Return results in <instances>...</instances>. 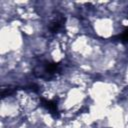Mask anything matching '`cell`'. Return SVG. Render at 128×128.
Instances as JSON below:
<instances>
[{"label": "cell", "instance_id": "277c9868", "mask_svg": "<svg viewBox=\"0 0 128 128\" xmlns=\"http://www.w3.org/2000/svg\"><path fill=\"white\" fill-rule=\"evenodd\" d=\"M118 38H119V40L122 41V42H128V29L125 30L121 35H119Z\"/></svg>", "mask_w": 128, "mask_h": 128}, {"label": "cell", "instance_id": "3957f363", "mask_svg": "<svg viewBox=\"0 0 128 128\" xmlns=\"http://www.w3.org/2000/svg\"><path fill=\"white\" fill-rule=\"evenodd\" d=\"M64 21H65V19H64L63 17H59V18L55 19L54 21H52L51 24H50V26H49L50 31H52V32H54V33L60 31V30L63 28Z\"/></svg>", "mask_w": 128, "mask_h": 128}, {"label": "cell", "instance_id": "7a4b0ae2", "mask_svg": "<svg viewBox=\"0 0 128 128\" xmlns=\"http://www.w3.org/2000/svg\"><path fill=\"white\" fill-rule=\"evenodd\" d=\"M41 103H42V106L45 107L54 118L59 117V111H58V108H57V103L55 101L46 100L44 98H41Z\"/></svg>", "mask_w": 128, "mask_h": 128}, {"label": "cell", "instance_id": "6da1fadb", "mask_svg": "<svg viewBox=\"0 0 128 128\" xmlns=\"http://www.w3.org/2000/svg\"><path fill=\"white\" fill-rule=\"evenodd\" d=\"M60 72V65L59 63H54V62H43L42 64H40L39 66H37V68H35L34 73L40 77V78H44V79H50L54 76H56L57 73Z\"/></svg>", "mask_w": 128, "mask_h": 128}]
</instances>
